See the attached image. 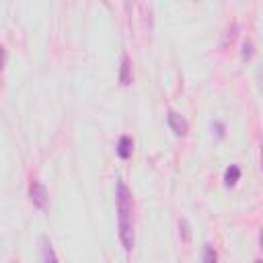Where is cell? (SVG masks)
I'll list each match as a JSON object with an SVG mask.
<instances>
[{
  "mask_svg": "<svg viewBox=\"0 0 263 263\" xmlns=\"http://www.w3.org/2000/svg\"><path fill=\"white\" fill-rule=\"evenodd\" d=\"M117 218H119V239L126 251L134 249V224H132V193L126 183L117 181Z\"/></svg>",
  "mask_w": 263,
  "mask_h": 263,
  "instance_id": "cell-1",
  "label": "cell"
},
{
  "mask_svg": "<svg viewBox=\"0 0 263 263\" xmlns=\"http://www.w3.org/2000/svg\"><path fill=\"white\" fill-rule=\"evenodd\" d=\"M29 200H31V204L35 208L46 210V206H48V189L44 187V183L31 181V185H29Z\"/></svg>",
  "mask_w": 263,
  "mask_h": 263,
  "instance_id": "cell-2",
  "label": "cell"
},
{
  "mask_svg": "<svg viewBox=\"0 0 263 263\" xmlns=\"http://www.w3.org/2000/svg\"><path fill=\"white\" fill-rule=\"evenodd\" d=\"M169 126L177 136H185L187 134V121L179 115L177 111H169Z\"/></svg>",
  "mask_w": 263,
  "mask_h": 263,
  "instance_id": "cell-3",
  "label": "cell"
},
{
  "mask_svg": "<svg viewBox=\"0 0 263 263\" xmlns=\"http://www.w3.org/2000/svg\"><path fill=\"white\" fill-rule=\"evenodd\" d=\"M132 148H134V142L130 136H121L119 142H117V155L121 158H130L132 157Z\"/></svg>",
  "mask_w": 263,
  "mask_h": 263,
  "instance_id": "cell-4",
  "label": "cell"
},
{
  "mask_svg": "<svg viewBox=\"0 0 263 263\" xmlns=\"http://www.w3.org/2000/svg\"><path fill=\"white\" fill-rule=\"evenodd\" d=\"M241 179V169L237 167V164H230V167L226 169V173H224V183L230 187V185H234Z\"/></svg>",
  "mask_w": 263,
  "mask_h": 263,
  "instance_id": "cell-5",
  "label": "cell"
},
{
  "mask_svg": "<svg viewBox=\"0 0 263 263\" xmlns=\"http://www.w3.org/2000/svg\"><path fill=\"white\" fill-rule=\"evenodd\" d=\"M119 80H121V85H130V82H132V76H130V60L128 58H123V62H121Z\"/></svg>",
  "mask_w": 263,
  "mask_h": 263,
  "instance_id": "cell-6",
  "label": "cell"
},
{
  "mask_svg": "<svg viewBox=\"0 0 263 263\" xmlns=\"http://www.w3.org/2000/svg\"><path fill=\"white\" fill-rule=\"evenodd\" d=\"M44 259H46V263H58L56 253H53L50 241H44Z\"/></svg>",
  "mask_w": 263,
  "mask_h": 263,
  "instance_id": "cell-7",
  "label": "cell"
},
{
  "mask_svg": "<svg viewBox=\"0 0 263 263\" xmlns=\"http://www.w3.org/2000/svg\"><path fill=\"white\" fill-rule=\"evenodd\" d=\"M204 263H218L216 251H214L212 247H206V251H204Z\"/></svg>",
  "mask_w": 263,
  "mask_h": 263,
  "instance_id": "cell-8",
  "label": "cell"
},
{
  "mask_svg": "<svg viewBox=\"0 0 263 263\" xmlns=\"http://www.w3.org/2000/svg\"><path fill=\"white\" fill-rule=\"evenodd\" d=\"M253 56V46H251V41H245V46H243V58L249 60Z\"/></svg>",
  "mask_w": 263,
  "mask_h": 263,
  "instance_id": "cell-9",
  "label": "cell"
},
{
  "mask_svg": "<svg viewBox=\"0 0 263 263\" xmlns=\"http://www.w3.org/2000/svg\"><path fill=\"white\" fill-rule=\"evenodd\" d=\"M181 232H183V241L189 243V224H187V220H181Z\"/></svg>",
  "mask_w": 263,
  "mask_h": 263,
  "instance_id": "cell-10",
  "label": "cell"
},
{
  "mask_svg": "<svg viewBox=\"0 0 263 263\" xmlns=\"http://www.w3.org/2000/svg\"><path fill=\"white\" fill-rule=\"evenodd\" d=\"M259 245H261V249H263V230L259 232Z\"/></svg>",
  "mask_w": 263,
  "mask_h": 263,
  "instance_id": "cell-11",
  "label": "cell"
},
{
  "mask_svg": "<svg viewBox=\"0 0 263 263\" xmlns=\"http://www.w3.org/2000/svg\"><path fill=\"white\" fill-rule=\"evenodd\" d=\"M261 171H263V158H261Z\"/></svg>",
  "mask_w": 263,
  "mask_h": 263,
  "instance_id": "cell-12",
  "label": "cell"
},
{
  "mask_svg": "<svg viewBox=\"0 0 263 263\" xmlns=\"http://www.w3.org/2000/svg\"><path fill=\"white\" fill-rule=\"evenodd\" d=\"M255 263H263V261H255Z\"/></svg>",
  "mask_w": 263,
  "mask_h": 263,
  "instance_id": "cell-13",
  "label": "cell"
}]
</instances>
